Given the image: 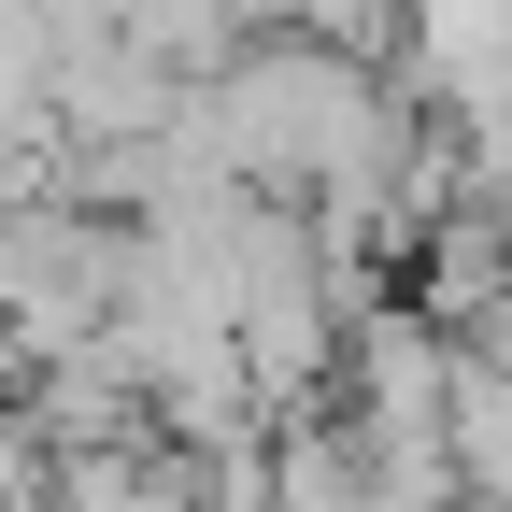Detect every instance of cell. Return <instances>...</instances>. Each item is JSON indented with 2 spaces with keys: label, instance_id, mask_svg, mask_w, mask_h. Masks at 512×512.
I'll return each instance as SVG.
<instances>
[{
  "label": "cell",
  "instance_id": "obj_2",
  "mask_svg": "<svg viewBox=\"0 0 512 512\" xmlns=\"http://www.w3.org/2000/svg\"><path fill=\"white\" fill-rule=\"evenodd\" d=\"M384 43H399V100L427 128H456V114H484L512 86V0H399Z\"/></svg>",
  "mask_w": 512,
  "mask_h": 512
},
{
  "label": "cell",
  "instance_id": "obj_3",
  "mask_svg": "<svg viewBox=\"0 0 512 512\" xmlns=\"http://www.w3.org/2000/svg\"><path fill=\"white\" fill-rule=\"evenodd\" d=\"M271 29H299V43H342V57H370L384 29H399V0H271Z\"/></svg>",
  "mask_w": 512,
  "mask_h": 512
},
{
  "label": "cell",
  "instance_id": "obj_1",
  "mask_svg": "<svg viewBox=\"0 0 512 512\" xmlns=\"http://www.w3.org/2000/svg\"><path fill=\"white\" fill-rule=\"evenodd\" d=\"M342 427L356 456H441V413H456V328H427L413 299H370L342 328Z\"/></svg>",
  "mask_w": 512,
  "mask_h": 512
},
{
  "label": "cell",
  "instance_id": "obj_4",
  "mask_svg": "<svg viewBox=\"0 0 512 512\" xmlns=\"http://www.w3.org/2000/svg\"><path fill=\"white\" fill-rule=\"evenodd\" d=\"M0 512H43V441L0 413Z\"/></svg>",
  "mask_w": 512,
  "mask_h": 512
}]
</instances>
